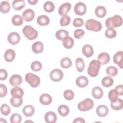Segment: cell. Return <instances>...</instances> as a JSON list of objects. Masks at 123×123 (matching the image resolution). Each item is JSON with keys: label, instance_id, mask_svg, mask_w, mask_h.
<instances>
[{"label": "cell", "instance_id": "1", "mask_svg": "<svg viewBox=\"0 0 123 123\" xmlns=\"http://www.w3.org/2000/svg\"><path fill=\"white\" fill-rule=\"evenodd\" d=\"M122 17L119 15H115L112 17H110L105 21V25L108 28L118 27L122 25Z\"/></svg>", "mask_w": 123, "mask_h": 123}, {"label": "cell", "instance_id": "2", "mask_svg": "<svg viewBox=\"0 0 123 123\" xmlns=\"http://www.w3.org/2000/svg\"><path fill=\"white\" fill-rule=\"evenodd\" d=\"M100 62L97 60L91 61L89 64L87 69L88 74L93 77L97 76L98 74V72L100 68Z\"/></svg>", "mask_w": 123, "mask_h": 123}, {"label": "cell", "instance_id": "3", "mask_svg": "<svg viewBox=\"0 0 123 123\" xmlns=\"http://www.w3.org/2000/svg\"><path fill=\"white\" fill-rule=\"evenodd\" d=\"M22 32L26 38L30 40H34L38 37L37 31L30 25H25Z\"/></svg>", "mask_w": 123, "mask_h": 123}, {"label": "cell", "instance_id": "4", "mask_svg": "<svg viewBox=\"0 0 123 123\" xmlns=\"http://www.w3.org/2000/svg\"><path fill=\"white\" fill-rule=\"evenodd\" d=\"M86 28L90 31L94 32H99L102 29V25L98 21L94 19H89L85 23Z\"/></svg>", "mask_w": 123, "mask_h": 123}, {"label": "cell", "instance_id": "5", "mask_svg": "<svg viewBox=\"0 0 123 123\" xmlns=\"http://www.w3.org/2000/svg\"><path fill=\"white\" fill-rule=\"evenodd\" d=\"M25 81L33 88L37 87L40 83V78L37 75L32 73H27L25 76Z\"/></svg>", "mask_w": 123, "mask_h": 123}, {"label": "cell", "instance_id": "6", "mask_svg": "<svg viewBox=\"0 0 123 123\" xmlns=\"http://www.w3.org/2000/svg\"><path fill=\"white\" fill-rule=\"evenodd\" d=\"M93 101L90 98H86L83 101L80 102L78 105V109L82 111H86L92 109L94 107Z\"/></svg>", "mask_w": 123, "mask_h": 123}, {"label": "cell", "instance_id": "7", "mask_svg": "<svg viewBox=\"0 0 123 123\" xmlns=\"http://www.w3.org/2000/svg\"><path fill=\"white\" fill-rule=\"evenodd\" d=\"M49 76L51 80L53 82H59L62 79L63 73L60 69H55L51 71Z\"/></svg>", "mask_w": 123, "mask_h": 123}, {"label": "cell", "instance_id": "8", "mask_svg": "<svg viewBox=\"0 0 123 123\" xmlns=\"http://www.w3.org/2000/svg\"><path fill=\"white\" fill-rule=\"evenodd\" d=\"M74 11L75 14L78 15H83L86 12V6L84 3L78 2L74 6Z\"/></svg>", "mask_w": 123, "mask_h": 123}, {"label": "cell", "instance_id": "9", "mask_svg": "<svg viewBox=\"0 0 123 123\" xmlns=\"http://www.w3.org/2000/svg\"><path fill=\"white\" fill-rule=\"evenodd\" d=\"M7 39L11 44L12 45H17L20 41V36L18 33L13 32L9 34Z\"/></svg>", "mask_w": 123, "mask_h": 123}, {"label": "cell", "instance_id": "10", "mask_svg": "<svg viewBox=\"0 0 123 123\" xmlns=\"http://www.w3.org/2000/svg\"><path fill=\"white\" fill-rule=\"evenodd\" d=\"M35 15V12L31 9H26L22 13L23 18L26 22L32 21L34 19Z\"/></svg>", "mask_w": 123, "mask_h": 123}, {"label": "cell", "instance_id": "11", "mask_svg": "<svg viewBox=\"0 0 123 123\" xmlns=\"http://www.w3.org/2000/svg\"><path fill=\"white\" fill-rule=\"evenodd\" d=\"M114 62L117 64L121 69L123 67V52L122 51H117L113 58Z\"/></svg>", "mask_w": 123, "mask_h": 123}, {"label": "cell", "instance_id": "12", "mask_svg": "<svg viewBox=\"0 0 123 123\" xmlns=\"http://www.w3.org/2000/svg\"><path fill=\"white\" fill-rule=\"evenodd\" d=\"M71 8V4L69 2H65L62 4L59 7L58 13L61 16L66 15Z\"/></svg>", "mask_w": 123, "mask_h": 123}, {"label": "cell", "instance_id": "13", "mask_svg": "<svg viewBox=\"0 0 123 123\" xmlns=\"http://www.w3.org/2000/svg\"><path fill=\"white\" fill-rule=\"evenodd\" d=\"M9 82L13 86H17L22 83V77L19 74L12 75L10 78Z\"/></svg>", "mask_w": 123, "mask_h": 123}, {"label": "cell", "instance_id": "14", "mask_svg": "<svg viewBox=\"0 0 123 123\" xmlns=\"http://www.w3.org/2000/svg\"><path fill=\"white\" fill-rule=\"evenodd\" d=\"M11 95L14 98H22L24 95V91L21 87L14 86L11 90Z\"/></svg>", "mask_w": 123, "mask_h": 123}, {"label": "cell", "instance_id": "15", "mask_svg": "<svg viewBox=\"0 0 123 123\" xmlns=\"http://www.w3.org/2000/svg\"><path fill=\"white\" fill-rule=\"evenodd\" d=\"M109 112V109L106 105H100L96 109V113L97 115L101 117H105Z\"/></svg>", "mask_w": 123, "mask_h": 123}, {"label": "cell", "instance_id": "16", "mask_svg": "<svg viewBox=\"0 0 123 123\" xmlns=\"http://www.w3.org/2000/svg\"><path fill=\"white\" fill-rule=\"evenodd\" d=\"M76 85L81 88L85 87L88 84V80L85 76H80L78 77L75 81Z\"/></svg>", "mask_w": 123, "mask_h": 123}, {"label": "cell", "instance_id": "17", "mask_svg": "<svg viewBox=\"0 0 123 123\" xmlns=\"http://www.w3.org/2000/svg\"><path fill=\"white\" fill-rule=\"evenodd\" d=\"M83 54L87 58H90L94 54V49L92 46L86 44L82 48Z\"/></svg>", "mask_w": 123, "mask_h": 123}, {"label": "cell", "instance_id": "18", "mask_svg": "<svg viewBox=\"0 0 123 123\" xmlns=\"http://www.w3.org/2000/svg\"><path fill=\"white\" fill-rule=\"evenodd\" d=\"M52 101L51 96L49 94L44 93L42 94L39 98L40 102L44 105H48L50 104Z\"/></svg>", "mask_w": 123, "mask_h": 123}, {"label": "cell", "instance_id": "19", "mask_svg": "<svg viewBox=\"0 0 123 123\" xmlns=\"http://www.w3.org/2000/svg\"><path fill=\"white\" fill-rule=\"evenodd\" d=\"M98 61L100 62V64L102 65L106 64L108 63L110 60L109 54L105 52L100 53L98 56Z\"/></svg>", "mask_w": 123, "mask_h": 123}, {"label": "cell", "instance_id": "20", "mask_svg": "<svg viewBox=\"0 0 123 123\" xmlns=\"http://www.w3.org/2000/svg\"><path fill=\"white\" fill-rule=\"evenodd\" d=\"M45 120L47 123H54L56 122L57 117L55 113L53 111H49L45 115Z\"/></svg>", "mask_w": 123, "mask_h": 123}, {"label": "cell", "instance_id": "21", "mask_svg": "<svg viewBox=\"0 0 123 123\" xmlns=\"http://www.w3.org/2000/svg\"><path fill=\"white\" fill-rule=\"evenodd\" d=\"M32 51L36 54L41 53L44 49L43 44L40 41H36L32 46Z\"/></svg>", "mask_w": 123, "mask_h": 123}, {"label": "cell", "instance_id": "22", "mask_svg": "<svg viewBox=\"0 0 123 123\" xmlns=\"http://www.w3.org/2000/svg\"><path fill=\"white\" fill-rule=\"evenodd\" d=\"M4 57L7 62H11L13 61L15 58V52L12 49H8L5 52Z\"/></svg>", "mask_w": 123, "mask_h": 123}, {"label": "cell", "instance_id": "23", "mask_svg": "<svg viewBox=\"0 0 123 123\" xmlns=\"http://www.w3.org/2000/svg\"><path fill=\"white\" fill-rule=\"evenodd\" d=\"M92 95L95 98L99 99L102 97L103 91L100 87L95 86L92 90Z\"/></svg>", "mask_w": 123, "mask_h": 123}, {"label": "cell", "instance_id": "24", "mask_svg": "<svg viewBox=\"0 0 123 123\" xmlns=\"http://www.w3.org/2000/svg\"><path fill=\"white\" fill-rule=\"evenodd\" d=\"M49 18L46 15H41L39 16L37 18V22L38 25L41 26H45L48 25L49 23Z\"/></svg>", "mask_w": 123, "mask_h": 123}, {"label": "cell", "instance_id": "25", "mask_svg": "<svg viewBox=\"0 0 123 123\" xmlns=\"http://www.w3.org/2000/svg\"><path fill=\"white\" fill-rule=\"evenodd\" d=\"M22 111L23 114L27 117L32 116L35 112V108L32 105H27L25 106L23 110Z\"/></svg>", "mask_w": 123, "mask_h": 123}, {"label": "cell", "instance_id": "26", "mask_svg": "<svg viewBox=\"0 0 123 123\" xmlns=\"http://www.w3.org/2000/svg\"><path fill=\"white\" fill-rule=\"evenodd\" d=\"M69 36L68 32L64 29H60L58 30L55 34V36L57 39L59 40H63L65 38Z\"/></svg>", "mask_w": 123, "mask_h": 123}, {"label": "cell", "instance_id": "27", "mask_svg": "<svg viewBox=\"0 0 123 123\" xmlns=\"http://www.w3.org/2000/svg\"><path fill=\"white\" fill-rule=\"evenodd\" d=\"M95 12L97 17L102 18L106 15L107 13V10L104 6H98L96 8Z\"/></svg>", "mask_w": 123, "mask_h": 123}, {"label": "cell", "instance_id": "28", "mask_svg": "<svg viewBox=\"0 0 123 123\" xmlns=\"http://www.w3.org/2000/svg\"><path fill=\"white\" fill-rule=\"evenodd\" d=\"M25 2L24 0H14L12 3V8L16 11H20L22 10L25 7Z\"/></svg>", "mask_w": 123, "mask_h": 123}, {"label": "cell", "instance_id": "29", "mask_svg": "<svg viewBox=\"0 0 123 123\" xmlns=\"http://www.w3.org/2000/svg\"><path fill=\"white\" fill-rule=\"evenodd\" d=\"M111 106L114 110H120L123 107V101L121 98H118L114 102H111Z\"/></svg>", "mask_w": 123, "mask_h": 123}, {"label": "cell", "instance_id": "30", "mask_svg": "<svg viewBox=\"0 0 123 123\" xmlns=\"http://www.w3.org/2000/svg\"><path fill=\"white\" fill-rule=\"evenodd\" d=\"M58 111L60 115L62 117H65L69 113L70 110L67 106L65 105H61L58 108Z\"/></svg>", "mask_w": 123, "mask_h": 123}, {"label": "cell", "instance_id": "31", "mask_svg": "<svg viewBox=\"0 0 123 123\" xmlns=\"http://www.w3.org/2000/svg\"><path fill=\"white\" fill-rule=\"evenodd\" d=\"M10 4L8 1H3L0 5V12L3 13H8L10 10Z\"/></svg>", "mask_w": 123, "mask_h": 123}, {"label": "cell", "instance_id": "32", "mask_svg": "<svg viewBox=\"0 0 123 123\" xmlns=\"http://www.w3.org/2000/svg\"><path fill=\"white\" fill-rule=\"evenodd\" d=\"M102 86L105 87H109L112 86L113 84V79L110 76H105L101 81Z\"/></svg>", "mask_w": 123, "mask_h": 123}, {"label": "cell", "instance_id": "33", "mask_svg": "<svg viewBox=\"0 0 123 123\" xmlns=\"http://www.w3.org/2000/svg\"><path fill=\"white\" fill-rule=\"evenodd\" d=\"M75 65L77 70L79 72L83 71L85 68V62L83 59L81 58H78L75 60Z\"/></svg>", "mask_w": 123, "mask_h": 123}, {"label": "cell", "instance_id": "34", "mask_svg": "<svg viewBox=\"0 0 123 123\" xmlns=\"http://www.w3.org/2000/svg\"><path fill=\"white\" fill-rule=\"evenodd\" d=\"M61 67L64 69H68L70 67L72 64L71 60L68 57H64L62 58L60 62Z\"/></svg>", "mask_w": 123, "mask_h": 123}, {"label": "cell", "instance_id": "35", "mask_svg": "<svg viewBox=\"0 0 123 123\" xmlns=\"http://www.w3.org/2000/svg\"><path fill=\"white\" fill-rule=\"evenodd\" d=\"M74 44V40L70 37H68L63 40V45L66 49H71Z\"/></svg>", "mask_w": 123, "mask_h": 123}, {"label": "cell", "instance_id": "36", "mask_svg": "<svg viewBox=\"0 0 123 123\" xmlns=\"http://www.w3.org/2000/svg\"><path fill=\"white\" fill-rule=\"evenodd\" d=\"M12 22L15 26H20L23 23V18L20 15L16 14L14 15L12 19Z\"/></svg>", "mask_w": 123, "mask_h": 123}, {"label": "cell", "instance_id": "37", "mask_svg": "<svg viewBox=\"0 0 123 123\" xmlns=\"http://www.w3.org/2000/svg\"><path fill=\"white\" fill-rule=\"evenodd\" d=\"M43 8L44 10L47 12H51L55 9V5L52 2L47 1L44 3Z\"/></svg>", "mask_w": 123, "mask_h": 123}, {"label": "cell", "instance_id": "38", "mask_svg": "<svg viewBox=\"0 0 123 123\" xmlns=\"http://www.w3.org/2000/svg\"><path fill=\"white\" fill-rule=\"evenodd\" d=\"M23 101L22 98H14L12 97L10 99V103L14 107H19L22 105Z\"/></svg>", "mask_w": 123, "mask_h": 123}, {"label": "cell", "instance_id": "39", "mask_svg": "<svg viewBox=\"0 0 123 123\" xmlns=\"http://www.w3.org/2000/svg\"><path fill=\"white\" fill-rule=\"evenodd\" d=\"M108 97L111 102H114L118 98V94L114 89H111L109 92Z\"/></svg>", "mask_w": 123, "mask_h": 123}, {"label": "cell", "instance_id": "40", "mask_svg": "<svg viewBox=\"0 0 123 123\" xmlns=\"http://www.w3.org/2000/svg\"><path fill=\"white\" fill-rule=\"evenodd\" d=\"M105 35L108 38H113L116 36V31L114 28H109L106 30Z\"/></svg>", "mask_w": 123, "mask_h": 123}, {"label": "cell", "instance_id": "41", "mask_svg": "<svg viewBox=\"0 0 123 123\" xmlns=\"http://www.w3.org/2000/svg\"><path fill=\"white\" fill-rule=\"evenodd\" d=\"M106 73L111 76H114L118 74V69L113 66H110L106 69Z\"/></svg>", "mask_w": 123, "mask_h": 123}, {"label": "cell", "instance_id": "42", "mask_svg": "<svg viewBox=\"0 0 123 123\" xmlns=\"http://www.w3.org/2000/svg\"><path fill=\"white\" fill-rule=\"evenodd\" d=\"M0 111L2 114L7 116L11 112V109L7 104H3L0 107Z\"/></svg>", "mask_w": 123, "mask_h": 123}, {"label": "cell", "instance_id": "43", "mask_svg": "<svg viewBox=\"0 0 123 123\" xmlns=\"http://www.w3.org/2000/svg\"><path fill=\"white\" fill-rule=\"evenodd\" d=\"M22 116L17 113H13L10 117V122L12 123H20L22 121Z\"/></svg>", "mask_w": 123, "mask_h": 123}, {"label": "cell", "instance_id": "44", "mask_svg": "<svg viewBox=\"0 0 123 123\" xmlns=\"http://www.w3.org/2000/svg\"><path fill=\"white\" fill-rule=\"evenodd\" d=\"M31 68L33 71L38 72L41 69L42 64L40 62L35 61L31 63Z\"/></svg>", "mask_w": 123, "mask_h": 123}, {"label": "cell", "instance_id": "45", "mask_svg": "<svg viewBox=\"0 0 123 123\" xmlns=\"http://www.w3.org/2000/svg\"><path fill=\"white\" fill-rule=\"evenodd\" d=\"M71 22V18L68 15L63 16L60 21V25L62 26H65L68 25Z\"/></svg>", "mask_w": 123, "mask_h": 123}, {"label": "cell", "instance_id": "46", "mask_svg": "<svg viewBox=\"0 0 123 123\" xmlns=\"http://www.w3.org/2000/svg\"><path fill=\"white\" fill-rule=\"evenodd\" d=\"M63 96L65 99L67 100H71L74 98V93L70 89H67L64 91Z\"/></svg>", "mask_w": 123, "mask_h": 123}, {"label": "cell", "instance_id": "47", "mask_svg": "<svg viewBox=\"0 0 123 123\" xmlns=\"http://www.w3.org/2000/svg\"><path fill=\"white\" fill-rule=\"evenodd\" d=\"M84 34H85V31L82 29H76L74 31V37H75V38L78 39L82 38L84 35Z\"/></svg>", "mask_w": 123, "mask_h": 123}, {"label": "cell", "instance_id": "48", "mask_svg": "<svg viewBox=\"0 0 123 123\" xmlns=\"http://www.w3.org/2000/svg\"><path fill=\"white\" fill-rule=\"evenodd\" d=\"M73 25L75 27H81L84 25V21L81 18H75L73 21Z\"/></svg>", "mask_w": 123, "mask_h": 123}, {"label": "cell", "instance_id": "49", "mask_svg": "<svg viewBox=\"0 0 123 123\" xmlns=\"http://www.w3.org/2000/svg\"><path fill=\"white\" fill-rule=\"evenodd\" d=\"M7 93V88L5 85L1 84L0 85V97H4Z\"/></svg>", "mask_w": 123, "mask_h": 123}, {"label": "cell", "instance_id": "50", "mask_svg": "<svg viewBox=\"0 0 123 123\" xmlns=\"http://www.w3.org/2000/svg\"><path fill=\"white\" fill-rule=\"evenodd\" d=\"M8 77L7 72L4 70L1 69L0 70V80L2 81L5 80Z\"/></svg>", "mask_w": 123, "mask_h": 123}, {"label": "cell", "instance_id": "51", "mask_svg": "<svg viewBox=\"0 0 123 123\" xmlns=\"http://www.w3.org/2000/svg\"><path fill=\"white\" fill-rule=\"evenodd\" d=\"M117 92L118 95L122 96L123 95V85H120L117 86L114 89Z\"/></svg>", "mask_w": 123, "mask_h": 123}, {"label": "cell", "instance_id": "52", "mask_svg": "<svg viewBox=\"0 0 123 123\" xmlns=\"http://www.w3.org/2000/svg\"><path fill=\"white\" fill-rule=\"evenodd\" d=\"M73 123H85V121L84 120L83 118L81 117H78L77 118H75L74 121H73Z\"/></svg>", "mask_w": 123, "mask_h": 123}, {"label": "cell", "instance_id": "53", "mask_svg": "<svg viewBox=\"0 0 123 123\" xmlns=\"http://www.w3.org/2000/svg\"><path fill=\"white\" fill-rule=\"evenodd\" d=\"M27 1L30 4L34 5V4H36L38 0H27Z\"/></svg>", "mask_w": 123, "mask_h": 123}, {"label": "cell", "instance_id": "54", "mask_svg": "<svg viewBox=\"0 0 123 123\" xmlns=\"http://www.w3.org/2000/svg\"><path fill=\"white\" fill-rule=\"evenodd\" d=\"M0 123H3V122H5V123H6V122H7V121H6V120H5L4 119V120H3V119H2V118H0Z\"/></svg>", "mask_w": 123, "mask_h": 123}, {"label": "cell", "instance_id": "55", "mask_svg": "<svg viewBox=\"0 0 123 123\" xmlns=\"http://www.w3.org/2000/svg\"><path fill=\"white\" fill-rule=\"evenodd\" d=\"M33 122L32 121H25V123H26V122Z\"/></svg>", "mask_w": 123, "mask_h": 123}]
</instances>
